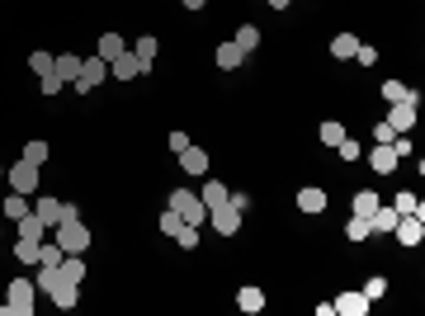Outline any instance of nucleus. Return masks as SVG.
Masks as SVG:
<instances>
[{
    "label": "nucleus",
    "mask_w": 425,
    "mask_h": 316,
    "mask_svg": "<svg viewBox=\"0 0 425 316\" xmlns=\"http://www.w3.org/2000/svg\"><path fill=\"white\" fill-rule=\"evenodd\" d=\"M393 137H397V132L388 127V118H378V123H374V142H378V146H388Z\"/></svg>",
    "instance_id": "37998d69"
},
{
    "label": "nucleus",
    "mask_w": 425,
    "mask_h": 316,
    "mask_svg": "<svg viewBox=\"0 0 425 316\" xmlns=\"http://www.w3.org/2000/svg\"><path fill=\"white\" fill-rule=\"evenodd\" d=\"M227 194H232V189H227L222 179H208L204 189H199V198H204V208L213 213V208H222V203H227Z\"/></svg>",
    "instance_id": "a211bd4d"
},
{
    "label": "nucleus",
    "mask_w": 425,
    "mask_h": 316,
    "mask_svg": "<svg viewBox=\"0 0 425 316\" xmlns=\"http://www.w3.org/2000/svg\"><path fill=\"white\" fill-rule=\"evenodd\" d=\"M38 246H43V241H24V236H19L15 241V260H19V265H38Z\"/></svg>",
    "instance_id": "cd10ccee"
},
{
    "label": "nucleus",
    "mask_w": 425,
    "mask_h": 316,
    "mask_svg": "<svg viewBox=\"0 0 425 316\" xmlns=\"http://www.w3.org/2000/svg\"><path fill=\"white\" fill-rule=\"evenodd\" d=\"M5 184H10L15 194H29V198H33V194H38V165L19 156L15 165H5Z\"/></svg>",
    "instance_id": "7ed1b4c3"
},
{
    "label": "nucleus",
    "mask_w": 425,
    "mask_h": 316,
    "mask_svg": "<svg viewBox=\"0 0 425 316\" xmlns=\"http://www.w3.org/2000/svg\"><path fill=\"white\" fill-rule=\"evenodd\" d=\"M104 76H109V62H104V57H80V76L71 80V85H76V95H90Z\"/></svg>",
    "instance_id": "39448f33"
},
{
    "label": "nucleus",
    "mask_w": 425,
    "mask_h": 316,
    "mask_svg": "<svg viewBox=\"0 0 425 316\" xmlns=\"http://www.w3.org/2000/svg\"><path fill=\"white\" fill-rule=\"evenodd\" d=\"M62 279H71V284H80V279H85V265H80V255H62Z\"/></svg>",
    "instance_id": "7c9ffc66"
},
{
    "label": "nucleus",
    "mask_w": 425,
    "mask_h": 316,
    "mask_svg": "<svg viewBox=\"0 0 425 316\" xmlns=\"http://www.w3.org/2000/svg\"><path fill=\"white\" fill-rule=\"evenodd\" d=\"M52 236H57L62 255H85V251H90V232H85L80 222H57V227H52Z\"/></svg>",
    "instance_id": "f03ea898"
},
{
    "label": "nucleus",
    "mask_w": 425,
    "mask_h": 316,
    "mask_svg": "<svg viewBox=\"0 0 425 316\" xmlns=\"http://www.w3.org/2000/svg\"><path fill=\"white\" fill-rule=\"evenodd\" d=\"M316 137H321V142H326V146H335V142H340V137H345V127H340V123H331V118H326V123L316 127Z\"/></svg>",
    "instance_id": "f704fd0d"
},
{
    "label": "nucleus",
    "mask_w": 425,
    "mask_h": 316,
    "mask_svg": "<svg viewBox=\"0 0 425 316\" xmlns=\"http://www.w3.org/2000/svg\"><path fill=\"white\" fill-rule=\"evenodd\" d=\"M335 146H340V160H359V156H364V146H359V142H350V137H340Z\"/></svg>",
    "instance_id": "a19ab883"
},
{
    "label": "nucleus",
    "mask_w": 425,
    "mask_h": 316,
    "mask_svg": "<svg viewBox=\"0 0 425 316\" xmlns=\"http://www.w3.org/2000/svg\"><path fill=\"white\" fill-rule=\"evenodd\" d=\"M175 156H180V170H185V175H208V151L185 146V151H175Z\"/></svg>",
    "instance_id": "f8f14e48"
},
{
    "label": "nucleus",
    "mask_w": 425,
    "mask_h": 316,
    "mask_svg": "<svg viewBox=\"0 0 425 316\" xmlns=\"http://www.w3.org/2000/svg\"><path fill=\"white\" fill-rule=\"evenodd\" d=\"M213 62H218L222 71H236V66L246 62V52H241V48L232 43V38H227V43H218V52H213Z\"/></svg>",
    "instance_id": "2eb2a0df"
},
{
    "label": "nucleus",
    "mask_w": 425,
    "mask_h": 316,
    "mask_svg": "<svg viewBox=\"0 0 425 316\" xmlns=\"http://www.w3.org/2000/svg\"><path fill=\"white\" fill-rule=\"evenodd\" d=\"M47 298L57 302V307H62V312H71V307H76V302H80V284H71V279H62V284L52 288V293H47Z\"/></svg>",
    "instance_id": "dca6fc26"
},
{
    "label": "nucleus",
    "mask_w": 425,
    "mask_h": 316,
    "mask_svg": "<svg viewBox=\"0 0 425 316\" xmlns=\"http://www.w3.org/2000/svg\"><path fill=\"white\" fill-rule=\"evenodd\" d=\"M355 48H359V38H355V33H335V38H331V57H335V62H350Z\"/></svg>",
    "instance_id": "6ab92c4d"
},
{
    "label": "nucleus",
    "mask_w": 425,
    "mask_h": 316,
    "mask_svg": "<svg viewBox=\"0 0 425 316\" xmlns=\"http://www.w3.org/2000/svg\"><path fill=\"white\" fill-rule=\"evenodd\" d=\"M393 236L402 241V246H421L425 241V217H416V213H402L393 227Z\"/></svg>",
    "instance_id": "423d86ee"
},
{
    "label": "nucleus",
    "mask_w": 425,
    "mask_h": 316,
    "mask_svg": "<svg viewBox=\"0 0 425 316\" xmlns=\"http://www.w3.org/2000/svg\"><path fill=\"white\" fill-rule=\"evenodd\" d=\"M29 66H33V76L43 80V76H52V71H57V57H52V52H43V48H38V52H33V57H29Z\"/></svg>",
    "instance_id": "a878e982"
},
{
    "label": "nucleus",
    "mask_w": 425,
    "mask_h": 316,
    "mask_svg": "<svg viewBox=\"0 0 425 316\" xmlns=\"http://www.w3.org/2000/svg\"><path fill=\"white\" fill-rule=\"evenodd\" d=\"M109 76H113V80H137V76H142L137 57H133V52H123V57H113V62H109Z\"/></svg>",
    "instance_id": "f3484780"
},
{
    "label": "nucleus",
    "mask_w": 425,
    "mask_h": 316,
    "mask_svg": "<svg viewBox=\"0 0 425 316\" xmlns=\"http://www.w3.org/2000/svg\"><path fill=\"white\" fill-rule=\"evenodd\" d=\"M369 165H374L378 175H393V170H397V156H393V146H378V142H374V151H369Z\"/></svg>",
    "instance_id": "aec40b11"
},
{
    "label": "nucleus",
    "mask_w": 425,
    "mask_h": 316,
    "mask_svg": "<svg viewBox=\"0 0 425 316\" xmlns=\"http://www.w3.org/2000/svg\"><path fill=\"white\" fill-rule=\"evenodd\" d=\"M359 293H364V298H369V302H378V298H383V293H388V279H383V274H374V279H369V284H364Z\"/></svg>",
    "instance_id": "4c0bfd02"
},
{
    "label": "nucleus",
    "mask_w": 425,
    "mask_h": 316,
    "mask_svg": "<svg viewBox=\"0 0 425 316\" xmlns=\"http://www.w3.org/2000/svg\"><path fill=\"white\" fill-rule=\"evenodd\" d=\"M166 208H175V213H180L189 227H204V222H208V208H204V198H199L194 189H175Z\"/></svg>",
    "instance_id": "f257e3e1"
},
{
    "label": "nucleus",
    "mask_w": 425,
    "mask_h": 316,
    "mask_svg": "<svg viewBox=\"0 0 425 316\" xmlns=\"http://www.w3.org/2000/svg\"><path fill=\"white\" fill-rule=\"evenodd\" d=\"M355 62H359V66H374V62H378V52L369 48V43H359V48H355Z\"/></svg>",
    "instance_id": "c03bdc74"
},
{
    "label": "nucleus",
    "mask_w": 425,
    "mask_h": 316,
    "mask_svg": "<svg viewBox=\"0 0 425 316\" xmlns=\"http://www.w3.org/2000/svg\"><path fill=\"white\" fill-rule=\"evenodd\" d=\"M33 312L38 307H29V302H10V298L0 302V316H33Z\"/></svg>",
    "instance_id": "ea45409f"
},
{
    "label": "nucleus",
    "mask_w": 425,
    "mask_h": 316,
    "mask_svg": "<svg viewBox=\"0 0 425 316\" xmlns=\"http://www.w3.org/2000/svg\"><path fill=\"white\" fill-rule=\"evenodd\" d=\"M227 203H232V208H241V213H246V208H251V194H241V189H232V194H227Z\"/></svg>",
    "instance_id": "a18cd8bd"
},
{
    "label": "nucleus",
    "mask_w": 425,
    "mask_h": 316,
    "mask_svg": "<svg viewBox=\"0 0 425 316\" xmlns=\"http://www.w3.org/2000/svg\"><path fill=\"white\" fill-rule=\"evenodd\" d=\"M38 265H62V246L57 241H43L38 246Z\"/></svg>",
    "instance_id": "72a5a7b5"
},
{
    "label": "nucleus",
    "mask_w": 425,
    "mask_h": 316,
    "mask_svg": "<svg viewBox=\"0 0 425 316\" xmlns=\"http://www.w3.org/2000/svg\"><path fill=\"white\" fill-rule=\"evenodd\" d=\"M374 208H378V194L374 189H359V194H355V213H359V217H369Z\"/></svg>",
    "instance_id": "473e14b6"
},
{
    "label": "nucleus",
    "mask_w": 425,
    "mask_h": 316,
    "mask_svg": "<svg viewBox=\"0 0 425 316\" xmlns=\"http://www.w3.org/2000/svg\"><path fill=\"white\" fill-rule=\"evenodd\" d=\"M269 5H274V10H288V5H293V0H269Z\"/></svg>",
    "instance_id": "09e8293b"
},
{
    "label": "nucleus",
    "mask_w": 425,
    "mask_h": 316,
    "mask_svg": "<svg viewBox=\"0 0 425 316\" xmlns=\"http://www.w3.org/2000/svg\"><path fill=\"white\" fill-rule=\"evenodd\" d=\"M208 222H213V227H218L222 236H236V232H241V208L222 203V208H213V213H208Z\"/></svg>",
    "instance_id": "6e6552de"
},
{
    "label": "nucleus",
    "mask_w": 425,
    "mask_h": 316,
    "mask_svg": "<svg viewBox=\"0 0 425 316\" xmlns=\"http://www.w3.org/2000/svg\"><path fill=\"white\" fill-rule=\"evenodd\" d=\"M0 213H5V217H10V222H19V217H24V213H29V194H10V198L0 203Z\"/></svg>",
    "instance_id": "393cba45"
},
{
    "label": "nucleus",
    "mask_w": 425,
    "mask_h": 316,
    "mask_svg": "<svg viewBox=\"0 0 425 316\" xmlns=\"http://www.w3.org/2000/svg\"><path fill=\"white\" fill-rule=\"evenodd\" d=\"M236 307H241L246 316H260V312H265V293H260L255 284H246L241 293H236Z\"/></svg>",
    "instance_id": "4468645a"
},
{
    "label": "nucleus",
    "mask_w": 425,
    "mask_h": 316,
    "mask_svg": "<svg viewBox=\"0 0 425 316\" xmlns=\"http://www.w3.org/2000/svg\"><path fill=\"white\" fill-rule=\"evenodd\" d=\"M29 208H33V217L43 222L47 232H52V227H57V213H62V203H57V198H47V194H38V198H33Z\"/></svg>",
    "instance_id": "9b49d317"
},
{
    "label": "nucleus",
    "mask_w": 425,
    "mask_h": 316,
    "mask_svg": "<svg viewBox=\"0 0 425 316\" xmlns=\"http://www.w3.org/2000/svg\"><path fill=\"white\" fill-rule=\"evenodd\" d=\"M47 151H52V146H47L43 137H33V142L24 146V160H33V165H43V160H47Z\"/></svg>",
    "instance_id": "2f4dec72"
},
{
    "label": "nucleus",
    "mask_w": 425,
    "mask_h": 316,
    "mask_svg": "<svg viewBox=\"0 0 425 316\" xmlns=\"http://www.w3.org/2000/svg\"><path fill=\"white\" fill-rule=\"evenodd\" d=\"M345 236H350V241H369V217L350 213V222H345Z\"/></svg>",
    "instance_id": "c756f323"
},
{
    "label": "nucleus",
    "mask_w": 425,
    "mask_h": 316,
    "mask_svg": "<svg viewBox=\"0 0 425 316\" xmlns=\"http://www.w3.org/2000/svg\"><path fill=\"white\" fill-rule=\"evenodd\" d=\"M175 241H180V246H185V251H199V227H180V232H175Z\"/></svg>",
    "instance_id": "58836bf2"
},
{
    "label": "nucleus",
    "mask_w": 425,
    "mask_h": 316,
    "mask_svg": "<svg viewBox=\"0 0 425 316\" xmlns=\"http://www.w3.org/2000/svg\"><path fill=\"white\" fill-rule=\"evenodd\" d=\"M57 76H62V80H76L80 76V57H76V52H62V57H57Z\"/></svg>",
    "instance_id": "c85d7f7f"
},
{
    "label": "nucleus",
    "mask_w": 425,
    "mask_h": 316,
    "mask_svg": "<svg viewBox=\"0 0 425 316\" xmlns=\"http://www.w3.org/2000/svg\"><path fill=\"white\" fill-rule=\"evenodd\" d=\"M5 298H10V302H29V307H33V298H38V288H33V279H10V288H5Z\"/></svg>",
    "instance_id": "412c9836"
},
{
    "label": "nucleus",
    "mask_w": 425,
    "mask_h": 316,
    "mask_svg": "<svg viewBox=\"0 0 425 316\" xmlns=\"http://www.w3.org/2000/svg\"><path fill=\"white\" fill-rule=\"evenodd\" d=\"M393 208H397V213H416V217H425V203H421V198H416L411 189H402V194H397V198H393Z\"/></svg>",
    "instance_id": "bb28decb"
},
{
    "label": "nucleus",
    "mask_w": 425,
    "mask_h": 316,
    "mask_svg": "<svg viewBox=\"0 0 425 316\" xmlns=\"http://www.w3.org/2000/svg\"><path fill=\"white\" fill-rule=\"evenodd\" d=\"M123 52H128V38H123V33H99V43H94V57L113 62V57H123Z\"/></svg>",
    "instance_id": "9d476101"
},
{
    "label": "nucleus",
    "mask_w": 425,
    "mask_h": 316,
    "mask_svg": "<svg viewBox=\"0 0 425 316\" xmlns=\"http://www.w3.org/2000/svg\"><path fill=\"white\" fill-rule=\"evenodd\" d=\"M397 217H402V213H397L393 203H378L374 213H369V236H388L397 227Z\"/></svg>",
    "instance_id": "0eeeda50"
},
{
    "label": "nucleus",
    "mask_w": 425,
    "mask_h": 316,
    "mask_svg": "<svg viewBox=\"0 0 425 316\" xmlns=\"http://www.w3.org/2000/svg\"><path fill=\"white\" fill-rule=\"evenodd\" d=\"M0 179H5V165H0Z\"/></svg>",
    "instance_id": "8fccbe9b"
},
{
    "label": "nucleus",
    "mask_w": 425,
    "mask_h": 316,
    "mask_svg": "<svg viewBox=\"0 0 425 316\" xmlns=\"http://www.w3.org/2000/svg\"><path fill=\"white\" fill-rule=\"evenodd\" d=\"M331 307H335L340 316H369V307H374V302H369L359 288H355V293H340V298L331 302Z\"/></svg>",
    "instance_id": "1a4fd4ad"
},
{
    "label": "nucleus",
    "mask_w": 425,
    "mask_h": 316,
    "mask_svg": "<svg viewBox=\"0 0 425 316\" xmlns=\"http://www.w3.org/2000/svg\"><path fill=\"white\" fill-rule=\"evenodd\" d=\"M128 52L137 57V66H142V71H152V62H156L161 43H156V38H152V33H147V38H137V43H133V48H128Z\"/></svg>",
    "instance_id": "ddd939ff"
},
{
    "label": "nucleus",
    "mask_w": 425,
    "mask_h": 316,
    "mask_svg": "<svg viewBox=\"0 0 425 316\" xmlns=\"http://www.w3.org/2000/svg\"><path fill=\"white\" fill-rule=\"evenodd\" d=\"M298 208L302 213H326V189H298Z\"/></svg>",
    "instance_id": "4be33fe9"
},
{
    "label": "nucleus",
    "mask_w": 425,
    "mask_h": 316,
    "mask_svg": "<svg viewBox=\"0 0 425 316\" xmlns=\"http://www.w3.org/2000/svg\"><path fill=\"white\" fill-rule=\"evenodd\" d=\"M57 222H80V213H76V203H62V213H57Z\"/></svg>",
    "instance_id": "49530a36"
},
{
    "label": "nucleus",
    "mask_w": 425,
    "mask_h": 316,
    "mask_svg": "<svg viewBox=\"0 0 425 316\" xmlns=\"http://www.w3.org/2000/svg\"><path fill=\"white\" fill-rule=\"evenodd\" d=\"M19 236H24V241H43V236H47V227L33 217V208L24 213V217H19Z\"/></svg>",
    "instance_id": "b1692460"
},
{
    "label": "nucleus",
    "mask_w": 425,
    "mask_h": 316,
    "mask_svg": "<svg viewBox=\"0 0 425 316\" xmlns=\"http://www.w3.org/2000/svg\"><path fill=\"white\" fill-rule=\"evenodd\" d=\"M416 109H421V95L411 90L407 99H397L393 109H388V127H393V132H411V127H416Z\"/></svg>",
    "instance_id": "20e7f679"
},
{
    "label": "nucleus",
    "mask_w": 425,
    "mask_h": 316,
    "mask_svg": "<svg viewBox=\"0 0 425 316\" xmlns=\"http://www.w3.org/2000/svg\"><path fill=\"white\" fill-rule=\"evenodd\" d=\"M156 227H161V232H166V236H175V232L185 227V217H180L175 208H166V213H161V222H156Z\"/></svg>",
    "instance_id": "e433bc0d"
},
{
    "label": "nucleus",
    "mask_w": 425,
    "mask_h": 316,
    "mask_svg": "<svg viewBox=\"0 0 425 316\" xmlns=\"http://www.w3.org/2000/svg\"><path fill=\"white\" fill-rule=\"evenodd\" d=\"M38 85H43V95L52 99V95H62V85H66V80L57 76V71H52V76H43V80H38Z\"/></svg>",
    "instance_id": "79ce46f5"
},
{
    "label": "nucleus",
    "mask_w": 425,
    "mask_h": 316,
    "mask_svg": "<svg viewBox=\"0 0 425 316\" xmlns=\"http://www.w3.org/2000/svg\"><path fill=\"white\" fill-rule=\"evenodd\" d=\"M236 48L246 52V57H251L255 48H260V29H255V24H241V29H236V38H232Z\"/></svg>",
    "instance_id": "5701e85b"
},
{
    "label": "nucleus",
    "mask_w": 425,
    "mask_h": 316,
    "mask_svg": "<svg viewBox=\"0 0 425 316\" xmlns=\"http://www.w3.org/2000/svg\"><path fill=\"white\" fill-rule=\"evenodd\" d=\"M411 95V85H402V80H383V99L388 104H397V99H407Z\"/></svg>",
    "instance_id": "c9c22d12"
},
{
    "label": "nucleus",
    "mask_w": 425,
    "mask_h": 316,
    "mask_svg": "<svg viewBox=\"0 0 425 316\" xmlns=\"http://www.w3.org/2000/svg\"><path fill=\"white\" fill-rule=\"evenodd\" d=\"M180 5H185V10H204L208 0H180Z\"/></svg>",
    "instance_id": "de8ad7c7"
}]
</instances>
